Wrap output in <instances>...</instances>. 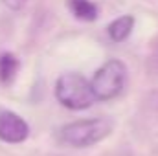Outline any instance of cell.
Listing matches in <instances>:
<instances>
[{"label": "cell", "mask_w": 158, "mask_h": 156, "mask_svg": "<svg viewBox=\"0 0 158 156\" xmlns=\"http://www.w3.org/2000/svg\"><path fill=\"white\" fill-rule=\"evenodd\" d=\"M55 97L61 105H64L70 110H85L94 101H98L92 90V83L76 72H68L57 79Z\"/></svg>", "instance_id": "cell-2"}, {"label": "cell", "mask_w": 158, "mask_h": 156, "mask_svg": "<svg viewBox=\"0 0 158 156\" xmlns=\"http://www.w3.org/2000/svg\"><path fill=\"white\" fill-rule=\"evenodd\" d=\"M68 7H70V11L77 18H81V20L90 22V20H96L98 18V7L90 0H70L68 2Z\"/></svg>", "instance_id": "cell-6"}, {"label": "cell", "mask_w": 158, "mask_h": 156, "mask_svg": "<svg viewBox=\"0 0 158 156\" xmlns=\"http://www.w3.org/2000/svg\"><path fill=\"white\" fill-rule=\"evenodd\" d=\"M132 28H134V18L131 15H123V17H118L116 20H112L109 24L107 31H109V37L114 42H123L131 35Z\"/></svg>", "instance_id": "cell-5"}, {"label": "cell", "mask_w": 158, "mask_h": 156, "mask_svg": "<svg viewBox=\"0 0 158 156\" xmlns=\"http://www.w3.org/2000/svg\"><path fill=\"white\" fill-rule=\"evenodd\" d=\"M19 68V61L13 53H4L0 55V81L2 83H9L15 77Z\"/></svg>", "instance_id": "cell-7"}, {"label": "cell", "mask_w": 158, "mask_h": 156, "mask_svg": "<svg viewBox=\"0 0 158 156\" xmlns=\"http://www.w3.org/2000/svg\"><path fill=\"white\" fill-rule=\"evenodd\" d=\"M110 132H112V121H109L107 117H94V119H81L64 125L59 130V138L68 147L85 149L99 143Z\"/></svg>", "instance_id": "cell-1"}, {"label": "cell", "mask_w": 158, "mask_h": 156, "mask_svg": "<svg viewBox=\"0 0 158 156\" xmlns=\"http://www.w3.org/2000/svg\"><path fill=\"white\" fill-rule=\"evenodd\" d=\"M92 83V90L96 94L98 101H109L118 97L125 88L127 83V68L121 61H109L105 63L90 79Z\"/></svg>", "instance_id": "cell-3"}, {"label": "cell", "mask_w": 158, "mask_h": 156, "mask_svg": "<svg viewBox=\"0 0 158 156\" xmlns=\"http://www.w3.org/2000/svg\"><path fill=\"white\" fill-rule=\"evenodd\" d=\"M30 136L28 123L11 110H0V140L6 143H22Z\"/></svg>", "instance_id": "cell-4"}, {"label": "cell", "mask_w": 158, "mask_h": 156, "mask_svg": "<svg viewBox=\"0 0 158 156\" xmlns=\"http://www.w3.org/2000/svg\"><path fill=\"white\" fill-rule=\"evenodd\" d=\"M9 9H13V11H19V9H22L24 6H26V0H2Z\"/></svg>", "instance_id": "cell-8"}]
</instances>
